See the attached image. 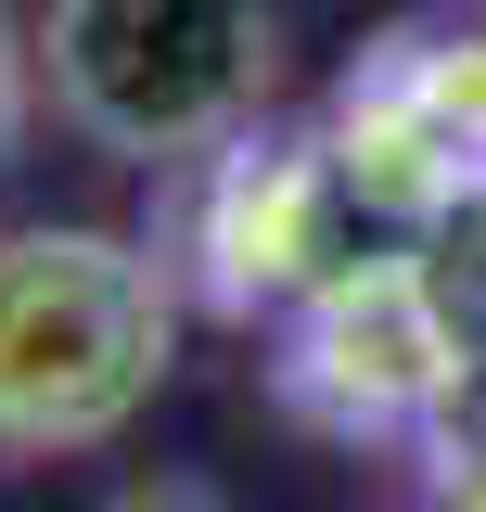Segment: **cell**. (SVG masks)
<instances>
[{"mask_svg":"<svg viewBox=\"0 0 486 512\" xmlns=\"http://www.w3.org/2000/svg\"><path fill=\"white\" fill-rule=\"evenodd\" d=\"M26 103H39V39L0 13V180H13V141H26Z\"/></svg>","mask_w":486,"mask_h":512,"instance_id":"8","label":"cell"},{"mask_svg":"<svg viewBox=\"0 0 486 512\" xmlns=\"http://www.w3.org/2000/svg\"><path fill=\"white\" fill-rule=\"evenodd\" d=\"M282 77V0H52L39 13V90L90 154L192 167L231 128L269 116Z\"/></svg>","mask_w":486,"mask_h":512,"instance_id":"2","label":"cell"},{"mask_svg":"<svg viewBox=\"0 0 486 512\" xmlns=\"http://www.w3.org/2000/svg\"><path fill=\"white\" fill-rule=\"evenodd\" d=\"M320 154L359 218L423 244L435 218L461 205V180H486V26L435 13V26H384L333 103H320Z\"/></svg>","mask_w":486,"mask_h":512,"instance_id":"4","label":"cell"},{"mask_svg":"<svg viewBox=\"0 0 486 512\" xmlns=\"http://www.w3.org/2000/svg\"><path fill=\"white\" fill-rule=\"evenodd\" d=\"M435 500H448V512H474L486 500V359H474V372H461V397H448V410H435Z\"/></svg>","mask_w":486,"mask_h":512,"instance_id":"6","label":"cell"},{"mask_svg":"<svg viewBox=\"0 0 486 512\" xmlns=\"http://www.w3.org/2000/svg\"><path fill=\"white\" fill-rule=\"evenodd\" d=\"M180 282L218 320H282L295 295H320L359 256V205L333 180L320 128H231L218 154L180 167Z\"/></svg>","mask_w":486,"mask_h":512,"instance_id":"5","label":"cell"},{"mask_svg":"<svg viewBox=\"0 0 486 512\" xmlns=\"http://www.w3.org/2000/svg\"><path fill=\"white\" fill-rule=\"evenodd\" d=\"M103 512H231L218 487H180V474H154V487H116Z\"/></svg>","mask_w":486,"mask_h":512,"instance_id":"9","label":"cell"},{"mask_svg":"<svg viewBox=\"0 0 486 512\" xmlns=\"http://www.w3.org/2000/svg\"><path fill=\"white\" fill-rule=\"evenodd\" d=\"M474 512H486V500H474Z\"/></svg>","mask_w":486,"mask_h":512,"instance_id":"10","label":"cell"},{"mask_svg":"<svg viewBox=\"0 0 486 512\" xmlns=\"http://www.w3.org/2000/svg\"><path fill=\"white\" fill-rule=\"evenodd\" d=\"M180 359V269L128 231H0V461L116 448Z\"/></svg>","mask_w":486,"mask_h":512,"instance_id":"1","label":"cell"},{"mask_svg":"<svg viewBox=\"0 0 486 512\" xmlns=\"http://www.w3.org/2000/svg\"><path fill=\"white\" fill-rule=\"evenodd\" d=\"M423 256H435V282H448V308L486 333V180H461V205L423 231Z\"/></svg>","mask_w":486,"mask_h":512,"instance_id":"7","label":"cell"},{"mask_svg":"<svg viewBox=\"0 0 486 512\" xmlns=\"http://www.w3.org/2000/svg\"><path fill=\"white\" fill-rule=\"evenodd\" d=\"M474 320L448 308L423 244L346 256L320 295L282 308V410L320 436H435V410L474 372Z\"/></svg>","mask_w":486,"mask_h":512,"instance_id":"3","label":"cell"}]
</instances>
